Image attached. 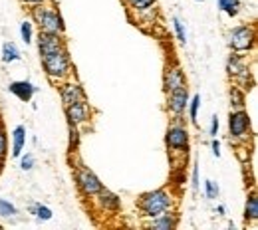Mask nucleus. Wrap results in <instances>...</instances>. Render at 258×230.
I'll use <instances>...</instances> for the list:
<instances>
[{"label": "nucleus", "instance_id": "nucleus-1", "mask_svg": "<svg viewBox=\"0 0 258 230\" xmlns=\"http://www.w3.org/2000/svg\"><path fill=\"white\" fill-rule=\"evenodd\" d=\"M177 206V197L173 195L171 189H155V191H147L137 198V210L139 216L149 220L155 218L163 212H171Z\"/></svg>", "mask_w": 258, "mask_h": 230}, {"label": "nucleus", "instance_id": "nucleus-2", "mask_svg": "<svg viewBox=\"0 0 258 230\" xmlns=\"http://www.w3.org/2000/svg\"><path fill=\"white\" fill-rule=\"evenodd\" d=\"M42 67L46 78L50 80L52 86H58L66 80L74 78V66L68 54V48L58 50V52H50V54H42Z\"/></svg>", "mask_w": 258, "mask_h": 230}, {"label": "nucleus", "instance_id": "nucleus-3", "mask_svg": "<svg viewBox=\"0 0 258 230\" xmlns=\"http://www.w3.org/2000/svg\"><path fill=\"white\" fill-rule=\"evenodd\" d=\"M165 145L173 159H187L191 149V135L187 129L185 117H173L171 125L165 133Z\"/></svg>", "mask_w": 258, "mask_h": 230}, {"label": "nucleus", "instance_id": "nucleus-4", "mask_svg": "<svg viewBox=\"0 0 258 230\" xmlns=\"http://www.w3.org/2000/svg\"><path fill=\"white\" fill-rule=\"evenodd\" d=\"M30 10V20L32 24H36L40 28V32H52V34H64L66 26H64V18L58 10V6L48 0L44 4H38V6H32L28 8Z\"/></svg>", "mask_w": 258, "mask_h": 230}, {"label": "nucleus", "instance_id": "nucleus-5", "mask_svg": "<svg viewBox=\"0 0 258 230\" xmlns=\"http://www.w3.org/2000/svg\"><path fill=\"white\" fill-rule=\"evenodd\" d=\"M250 115L244 109H230L228 115V141L238 145V143H248L250 139Z\"/></svg>", "mask_w": 258, "mask_h": 230}, {"label": "nucleus", "instance_id": "nucleus-6", "mask_svg": "<svg viewBox=\"0 0 258 230\" xmlns=\"http://www.w3.org/2000/svg\"><path fill=\"white\" fill-rule=\"evenodd\" d=\"M228 46L232 52L238 54H248L256 46V28L252 24H240L234 26L228 32Z\"/></svg>", "mask_w": 258, "mask_h": 230}, {"label": "nucleus", "instance_id": "nucleus-7", "mask_svg": "<svg viewBox=\"0 0 258 230\" xmlns=\"http://www.w3.org/2000/svg\"><path fill=\"white\" fill-rule=\"evenodd\" d=\"M226 71H228L230 80H234V86H238L242 90H250V86H252L250 67H248V60L244 54L232 52L226 60Z\"/></svg>", "mask_w": 258, "mask_h": 230}, {"label": "nucleus", "instance_id": "nucleus-8", "mask_svg": "<svg viewBox=\"0 0 258 230\" xmlns=\"http://www.w3.org/2000/svg\"><path fill=\"white\" fill-rule=\"evenodd\" d=\"M74 179H76L78 191L82 193V197H86V198H92L97 191L103 187V183L99 181V177L84 163L76 165V169H74Z\"/></svg>", "mask_w": 258, "mask_h": 230}, {"label": "nucleus", "instance_id": "nucleus-9", "mask_svg": "<svg viewBox=\"0 0 258 230\" xmlns=\"http://www.w3.org/2000/svg\"><path fill=\"white\" fill-rule=\"evenodd\" d=\"M64 109H66V119H68V123H74V125H78V127L90 125V121H92V117H94V109H92V105L88 103V99H82V101H78V103H72V105H68Z\"/></svg>", "mask_w": 258, "mask_h": 230}, {"label": "nucleus", "instance_id": "nucleus-10", "mask_svg": "<svg viewBox=\"0 0 258 230\" xmlns=\"http://www.w3.org/2000/svg\"><path fill=\"white\" fill-rule=\"evenodd\" d=\"M189 88H179V90H173V92H167V111L173 115V117H183L185 111H187V105H189Z\"/></svg>", "mask_w": 258, "mask_h": 230}, {"label": "nucleus", "instance_id": "nucleus-11", "mask_svg": "<svg viewBox=\"0 0 258 230\" xmlns=\"http://www.w3.org/2000/svg\"><path fill=\"white\" fill-rule=\"evenodd\" d=\"M58 92H60V99H62V105L64 107L86 99V92H84L82 84L76 82L74 78H70V80L62 82V84H58Z\"/></svg>", "mask_w": 258, "mask_h": 230}, {"label": "nucleus", "instance_id": "nucleus-12", "mask_svg": "<svg viewBox=\"0 0 258 230\" xmlns=\"http://www.w3.org/2000/svg\"><path fill=\"white\" fill-rule=\"evenodd\" d=\"M92 198L101 212H119V208H121V198L105 187H101Z\"/></svg>", "mask_w": 258, "mask_h": 230}, {"label": "nucleus", "instance_id": "nucleus-13", "mask_svg": "<svg viewBox=\"0 0 258 230\" xmlns=\"http://www.w3.org/2000/svg\"><path fill=\"white\" fill-rule=\"evenodd\" d=\"M185 86H187V75H185L183 67L179 64L167 66L165 73H163V90L173 92V90H179V88H185Z\"/></svg>", "mask_w": 258, "mask_h": 230}, {"label": "nucleus", "instance_id": "nucleus-14", "mask_svg": "<svg viewBox=\"0 0 258 230\" xmlns=\"http://www.w3.org/2000/svg\"><path fill=\"white\" fill-rule=\"evenodd\" d=\"M66 48L64 34H52V32H38V50L40 56L42 54H50V52H58Z\"/></svg>", "mask_w": 258, "mask_h": 230}, {"label": "nucleus", "instance_id": "nucleus-15", "mask_svg": "<svg viewBox=\"0 0 258 230\" xmlns=\"http://www.w3.org/2000/svg\"><path fill=\"white\" fill-rule=\"evenodd\" d=\"M145 226L153 230H175L179 226V216H177L175 210L163 212V214L155 216V218H149V220L145 222Z\"/></svg>", "mask_w": 258, "mask_h": 230}, {"label": "nucleus", "instance_id": "nucleus-16", "mask_svg": "<svg viewBox=\"0 0 258 230\" xmlns=\"http://www.w3.org/2000/svg\"><path fill=\"white\" fill-rule=\"evenodd\" d=\"M8 92L14 94L20 101H30L34 94L38 92V88H36L34 84H30V82L22 80V82H12V84L8 86Z\"/></svg>", "mask_w": 258, "mask_h": 230}, {"label": "nucleus", "instance_id": "nucleus-17", "mask_svg": "<svg viewBox=\"0 0 258 230\" xmlns=\"http://www.w3.org/2000/svg\"><path fill=\"white\" fill-rule=\"evenodd\" d=\"M24 145H26V127L24 125H16L14 131H12V157L18 159L24 151Z\"/></svg>", "mask_w": 258, "mask_h": 230}, {"label": "nucleus", "instance_id": "nucleus-18", "mask_svg": "<svg viewBox=\"0 0 258 230\" xmlns=\"http://www.w3.org/2000/svg\"><path fill=\"white\" fill-rule=\"evenodd\" d=\"M256 218H258V197H256V191H250V195L246 198V204H244V220L254 224Z\"/></svg>", "mask_w": 258, "mask_h": 230}, {"label": "nucleus", "instance_id": "nucleus-19", "mask_svg": "<svg viewBox=\"0 0 258 230\" xmlns=\"http://www.w3.org/2000/svg\"><path fill=\"white\" fill-rule=\"evenodd\" d=\"M217 4H219V10L225 12L230 18H236L240 14V8H242L240 0H217Z\"/></svg>", "mask_w": 258, "mask_h": 230}, {"label": "nucleus", "instance_id": "nucleus-20", "mask_svg": "<svg viewBox=\"0 0 258 230\" xmlns=\"http://www.w3.org/2000/svg\"><path fill=\"white\" fill-rule=\"evenodd\" d=\"M22 56H20V50L14 42H6L2 46V62L4 64H12V62H18Z\"/></svg>", "mask_w": 258, "mask_h": 230}, {"label": "nucleus", "instance_id": "nucleus-21", "mask_svg": "<svg viewBox=\"0 0 258 230\" xmlns=\"http://www.w3.org/2000/svg\"><path fill=\"white\" fill-rule=\"evenodd\" d=\"M244 105H246L244 90L238 86H232L230 88V109H244Z\"/></svg>", "mask_w": 258, "mask_h": 230}, {"label": "nucleus", "instance_id": "nucleus-22", "mask_svg": "<svg viewBox=\"0 0 258 230\" xmlns=\"http://www.w3.org/2000/svg\"><path fill=\"white\" fill-rule=\"evenodd\" d=\"M123 4L127 6L129 14H139V12H143V10L151 8V6H155L157 0H123Z\"/></svg>", "mask_w": 258, "mask_h": 230}, {"label": "nucleus", "instance_id": "nucleus-23", "mask_svg": "<svg viewBox=\"0 0 258 230\" xmlns=\"http://www.w3.org/2000/svg\"><path fill=\"white\" fill-rule=\"evenodd\" d=\"M28 212L34 214L38 220H42V222H46V220H50L52 218V210L46 206V204H42V202H34L28 206Z\"/></svg>", "mask_w": 258, "mask_h": 230}, {"label": "nucleus", "instance_id": "nucleus-24", "mask_svg": "<svg viewBox=\"0 0 258 230\" xmlns=\"http://www.w3.org/2000/svg\"><path fill=\"white\" fill-rule=\"evenodd\" d=\"M68 135H70V151L76 153L78 147H80V127L74 125V123H68Z\"/></svg>", "mask_w": 258, "mask_h": 230}, {"label": "nucleus", "instance_id": "nucleus-25", "mask_svg": "<svg viewBox=\"0 0 258 230\" xmlns=\"http://www.w3.org/2000/svg\"><path fill=\"white\" fill-rule=\"evenodd\" d=\"M16 214H18L16 206H14L10 200L0 198V216H2V218H12V216H16Z\"/></svg>", "mask_w": 258, "mask_h": 230}, {"label": "nucleus", "instance_id": "nucleus-26", "mask_svg": "<svg viewBox=\"0 0 258 230\" xmlns=\"http://www.w3.org/2000/svg\"><path fill=\"white\" fill-rule=\"evenodd\" d=\"M173 30L177 34V40L181 44H187V30H185V24L179 16H173Z\"/></svg>", "mask_w": 258, "mask_h": 230}, {"label": "nucleus", "instance_id": "nucleus-27", "mask_svg": "<svg viewBox=\"0 0 258 230\" xmlns=\"http://www.w3.org/2000/svg\"><path fill=\"white\" fill-rule=\"evenodd\" d=\"M199 107H201V96H199V94H195L193 98H189V105H187V109H189V117H191V121H193L195 125H199V123H197Z\"/></svg>", "mask_w": 258, "mask_h": 230}, {"label": "nucleus", "instance_id": "nucleus-28", "mask_svg": "<svg viewBox=\"0 0 258 230\" xmlns=\"http://www.w3.org/2000/svg\"><path fill=\"white\" fill-rule=\"evenodd\" d=\"M20 36L24 40V44H30L34 38V30H32V20H24L20 24Z\"/></svg>", "mask_w": 258, "mask_h": 230}, {"label": "nucleus", "instance_id": "nucleus-29", "mask_svg": "<svg viewBox=\"0 0 258 230\" xmlns=\"http://www.w3.org/2000/svg\"><path fill=\"white\" fill-rule=\"evenodd\" d=\"M219 193H221V189H219V185L215 181H205V195H207L209 200L219 198Z\"/></svg>", "mask_w": 258, "mask_h": 230}, {"label": "nucleus", "instance_id": "nucleus-30", "mask_svg": "<svg viewBox=\"0 0 258 230\" xmlns=\"http://www.w3.org/2000/svg\"><path fill=\"white\" fill-rule=\"evenodd\" d=\"M18 159H20V169H22V171H32V169H34V165H36V157H34L32 153H26V155H20Z\"/></svg>", "mask_w": 258, "mask_h": 230}, {"label": "nucleus", "instance_id": "nucleus-31", "mask_svg": "<svg viewBox=\"0 0 258 230\" xmlns=\"http://www.w3.org/2000/svg\"><path fill=\"white\" fill-rule=\"evenodd\" d=\"M6 155H8V135L4 125L0 123V159H4Z\"/></svg>", "mask_w": 258, "mask_h": 230}, {"label": "nucleus", "instance_id": "nucleus-32", "mask_svg": "<svg viewBox=\"0 0 258 230\" xmlns=\"http://www.w3.org/2000/svg\"><path fill=\"white\" fill-rule=\"evenodd\" d=\"M209 135H211V137H217V135H219V117H217V115L211 117V129H209Z\"/></svg>", "mask_w": 258, "mask_h": 230}, {"label": "nucleus", "instance_id": "nucleus-33", "mask_svg": "<svg viewBox=\"0 0 258 230\" xmlns=\"http://www.w3.org/2000/svg\"><path fill=\"white\" fill-rule=\"evenodd\" d=\"M211 147H213V155H215V157H221V143H219V139H217V137H213Z\"/></svg>", "mask_w": 258, "mask_h": 230}, {"label": "nucleus", "instance_id": "nucleus-34", "mask_svg": "<svg viewBox=\"0 0 258 230\" xmlns=\"http://www.w3.org/2000/svg\"><path fill=\"white\" fill-rule=\"evenodd\" d=\"M193 191H199V163L193 167Z\"/></svg>", "mask_w": 258, "mask_h": 230}, {"label": "nucleus", "instance_id": "nucleus-35", "mask_svg": "<svg viewBox=\"0 0 258 230\" xmlns=\"http://www.w3.org/2000/svg\"><path fill=\"white\" fill-rule=\"evenodd\" d=\"M44 2H48V0H20V4H24V6H28V8L38 6V4H44Z\"/></svg>", "mask_w": 258, "mask_h": 230}, {"label": "nucleus", "instance_id": "nucleus-36", "mask_svg": "<svg viewBox=\"0 0 258 230\" xmlns=\"http://www.w3.org/2000/svg\"><path fill=\"white\" fill-rule=\"evenodd\" d=\"M217 212H219L221 216H225V214H226V208L223 206V204H219V206H217Z\"/></svg>", "mask_w": 258, "mask_h": 230}, {"label": "nucleus", "instance_id": "nucleus-37", "mask_svg": "<svg viewBox=\"0 0 258 230\" xmlns=\"http://www.w3.org/2000/svg\"><path fill=\"white\" fill-rule=\"evenodd\" d=\"M2 167H4V159H0V173H2Z\"/></svg>", "mask_w": 258, "mask_h": 230}, {"label": "nucleus", "instance_id": "nucleus-38", "mask_svg": "<svg viewBox=\"0 0 258 230\" xmlns=\"http://www.w3.org/2000/svg\"><path fill=\"white\" fill-rule=\"evenodd\" d=\"M197 2H203V0H197Z\"/></svg>", "mask_w": 258, "mask_h": 230}]
</instances>
